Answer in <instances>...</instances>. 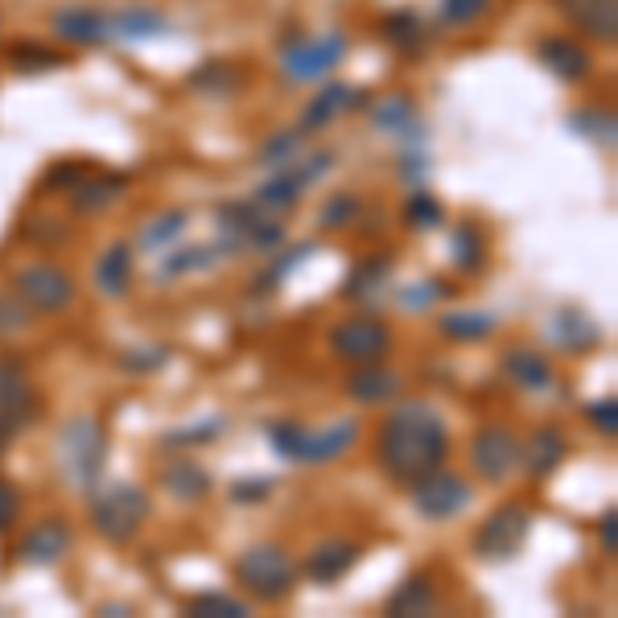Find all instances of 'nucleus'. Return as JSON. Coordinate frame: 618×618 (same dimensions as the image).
<instances>
[{
  "label": "nucleus",
  "mask_w": 618,
  "mask_h": 618,
  "mask_svg": "<svg viewBox=\"0 0 618 618\" xmlns=\"http://www.w3.org/2000/svg\"><path fill=\"white\" fill-rule=\"evenodd\" d=\"M223 256L215 244H194V247H178V252H170L166 260H161V280L170 277H185V273H206V268H215V260Z\"/></svg>",
  "instance_id": "obj_34"
},
{
  "label": "nucleus",
  "mask_w": 618,
  "mask_h": 618,
  "mask_svg": "<svg viewBox=\"0 0 618 618\" xmlns=\"http://www.w3.org/2000/svg\"><path fill=\"white\" fill-rule=\"evenodd\" d=\"M375 462L396 487H413L449 458V429L429 401L396 404L375 429Z\"/></svg>",
  "instance_id": "obj_1"
},
{
  "label": "nucleus",
  "mask_w": 618,
  "mask_h": 618,
  "mask_svg": "<svg viewBox=\"0 0 618 618\" xmlns=\"http://www.w3.org/2000/svg\"><path fill=\"white\" fill-rule=\"evenodd\" d=\"M71 54H62L58 46H46V42H33V38H17L9 46V66L17 75H46V71H58L66 66Z\"/></svg>",
  "instance_id": "obj_28"
},
{
  "label": "nucleus",
  "mask_w": 618,
  "mask_h": 618,
  "mask_svg": "<svg viewBox=\"0 0 618 618\" xmlns=\"http://www.w3.org/2000/svg\"><path fill=\"white\" fill-rule=\"evenodd\" d=\"M355 219H363V199L351 194V190H342V194H330V199H326L318 223H322L326 232H339V227H351Z\"/></svg>",
  "instance_id": "obj_45"
},
{
  "label": "nucleus",
  "mask_w": 618,
  "mask_h": 618,
  "mask_svg": "<svg viewBox=\"0 0 618 618\" xmlns=\"http://www.w3.org/2000/svg\"><path fill=\"white\" fill-rule=\"evenodd\" d=\"M247 247H252V252H260V256L280 252V247H285V223L273 219V215H260L256 219V227H252V235H247Z\"/></svg>",
  "instance_id": "obj_47"
},
{
  "label": "nucleus",
  "mask_w": 618,
  "mask_h": 618,
  "mask_svg": "<svg viewBox=\"0 0 618 618\" xmlns=\"http://www.w3.org/2000/svg\"><path fill=\"white\" fill-rule=\"evenodd\" d=\"M58 470L66 487L92 494L108 470V429L95 417H71L58 429Z\"/></svg>",
  "instance_id": "obj_2"
},
{
  "label": "nucleus",
  "mask_w": 618,
  "mask_h": 618,
  "mask_svg": "<svg viewBox=\"0 0 618 618\" xmlns=\"http://www.w3.org/2000/svg\"><path fill=\"white\" fill-rule=\"evenodd\" d=\"M598 544H603L606 556L618 553V511H606L603 520H598Z\"/></svg>",
  "instance_id": "obj_56"
},
{
  "label": "nucleus",
  "mask_w": 618,
  "mask_h": 618,
  "mask_svg": "<svg viewBox=\"0 0 618 618\" xmlns=\"http://www.w3.org/2000/svg\"><path fill=\"white\" fill-rule=\"evenodd\" d=\"M392 256L387 252H375V256H367V260H359L351 273H347V285H342V297L347 301H363V297L380 294L387 285V277H392Z\"/></svg>",
  "instance_id": "obj_29"
},
{
  "label": "nucleus",
  "mask_w": 618,
  "mask_h": 618,
  "mask_svg": "<svg viewBox=\"0 0 618 618\" xmlns=\"http://www.w3.org/2000/svg\"><path fill=\"white\" fill-rule=\"evenodd\" d=\"M437 330L449 342H482L494 334V318L482 309H449V313H437Z\"/></svg>",
  "instance_id": "obj_31"
},
{
  "label": "nucleus",
  "mask_w": 618,
  "mask_h": 618,
  "mask_svg": "<svg viewBox=\"0 0 618 618\" xmlns=\"http://www.w3.org/2000/svg\"><path fill=\"white\" fill-rule=\"evenodd\" d=\"M528 532H532V508L528 503H503L494 508L479 528H475V556L482 561H511V556L524 548Z\"/></svg>",
  "instance_id": "obj_8"
},
{
  "label": "nucleus",
  "mask_w": 618,
  "mask_h": 618,
  "mask_svg": "<svg viewBox=\"0 0 618 618\" xmlns=\"http://www.w3.org/2000/svg\"><path fill=\"white\" fill-rule=\"evenodd\" d=\"M30 326V309L17 301V294H0V342L13 339V334H21Z\"/></svg>",
  "instance_id": "obj_49"
},
{
  "label": "nucleus",
  "mask_w": 618,
  "mask_h": 618,
  "mask_svg": "<svg viewBox=\"0 0 618 618\" xmlns=\"http://www.w3.org/2000/svg\"><path fill=\"white\" fill-rule=\"evenodd\" d=\"M149 351H153V355H145V351H137V355H124V367L145 375V371H157V367H166V363H170V351H166V347H149Z\"/></svg>",
  "instance_id": "obj_55"
},
{
  "label": "nucleus",
  "mask_w": 618,
  "mask_h": 618,
  "mask_svg": "<svg viewBox=\"0 0 618 618\" xmlns=\"http://www.w3.org/2000/svg\"><path fill=\"white\" fill-rule=\"evenodd\" d=\"M277 491V479H264V475H256V479H239L232 487V499L235 503H260V499H268V494Z\"/></svg>",
  "instance_id": "obj_53"
},
{
  "label": "nucleus",
  "mask_w": 618,
  "mask_h": 618,
  "mask_svg": "<svg viewBox=\"0 0 618 618\" xmlns=\"http://www.w3.org/2000/svg\"><path fill=\"white\" fill-rule=\"evenodd\" d=\"M520 466V437L508 429V425H482L475 437H470V470L479 475L482 482H508Z\"/></svg>",
  "instance_id": "obj_10"
},
{
  "label": "nucleus",
  "mask_w": 618,
  "mask_h": 618,
  "mask_svg": "<svg viewBox=\"0 0 618 618\" xmlns=\"http://www.w3.org/2000/svg\"><path fill=\"white\" fill-rule=\"evenodd\" d=\"M190 87L202 95H235L244 87V71L227 58H211L206 66H199V71L190 75Z\"/></svg>",
  "instance_id": "obj_32"
},
{
  "label": "nucleus",
  "mask_w": 618,
  "mask_h": 618,
  "mask_svg": "<svg viewBox=\"0 0 618 618\" xmlns=\"http://www.w3.org/2000/svg\"><path fill=\"white\" fill-rule=\"evenodd\" d=\"M569 128L573 132H582L589 145L606 149V153L615 149V116H610V111H573Z\"/></svg>",
  "instance_id": "obj_42"
},
{
  "label": "nucleus",
  "mask_w": 618,
  "mask_h": 618,
  "mask_svg": "<svg viewBox=\"0 0 618 618\" xmlns=\"http://www.w3.org/2000/svg\"><path fill=\"white\" fill-rule=\"evenodd\" d=\"M359 553L363 548L355 541H322L309 548V556L301 561V573L313 586H334V582H342L359 565Z\"/></svg>",
  "instance_id": "obj_18"
},
{
  "label": "nucleus",
  "mask_w": 618,
  "mask_h": 618,
  "mask_svg": "<svg viewBox=\"0 0 618 618\" xmlns=\"http://www.w3.org/2000/svg\"><path fill=\"white\" fill-rule=\"evenodd\" d=\"M185 223L190 219L182 211H170V215H157L145 232H140V252H170L173 239L185 232Z\"/></svg>",
  "instance_id": "obj_43"
},
{
  "label": "nucleus",
  "mask_w": 618,
  "mask_h": 618,
  "mask_svg": "<svg viewBox=\"0 0 618 618\" xmlns=\"http://www.w3.org/2000/svg\"><path fill=\"white\" fill-rule=\"evenodd\" d=\"M380 38H384L392 50H417L420 38H425V30H420V17L413 13V9H396V13H387L384 21H380Z\"/></svg>",
  "instance_id": "obj_35"
},
{
  "label": "nucleus",
  "mask_w": 618,
  "mask_h": 618,
  "mask_svg": "<svg viewBox=\"0 0 618 618\" xmlns=\"http://www.w3.org/2000/svg\"><path fill=\"white\" fill-rule=\"evenodd\" d=\"M384 610L387 615H408V618L433 615V610H437V582H433L425 569L408 573L401 586L387 594Z\"/></svg>",
  "instance_id": "obj_24"
},
{
  "label": "nucleus",
  "mask_w": 618,
  "mask_h": 618,
  "mask_svg": "<svg viewBox=\"0 0 618 618\" xmlns=\"http://www.w3.org/2000/svg\"><path fill=\"white\" fill-rule=\"evenodd\" d=\"M124 194H128V178L124 173H83L78 185L71 190V211L75 215H104Z\"/></svg>",
  "instance_id": "obj_22"
},
{
  "label": "nucleus",
  "mask_w": 618,
  "mask_h": 618,
  "mask_svg": "<svg viewBox=\"0 0 618 618\" xmlns=\"http://www.w3.org/2000/svg\"><path fill=\"white\" fill-rule=\"evenodd\" d=\"M71 544H75L71 524H66L62 515H46V520H38L33 528L21 532V541H17V561H25L33 569H50V565H58L62 556L71 553Z\"/></svg>",
  "instance_id": "obj_13"
},
{
  "label": "nucleus",
  "mask_w": 618,
  "mask_h": 618,
  "mask_svg": "<svg viewBox=\"0 0 618 618\" xmlns=\"http://www.w3.org/2000/svg\"><path fill=\"white\" fill-rule=\"evenodd\" d=\"M351 38L347 33H322V38H301L297 46H285L280 66L294 83H313V78L330 75L342 58H347Z\"/></svg>",
  "instance_id": "obj_11"
},
{
  "label": "nucleus",
  "mask_w": 618,
  "mask_h": 618,
  "mask_svg": "<svg viewBox=\"0 0 618 618\" xmlns=\"http://www.w3.org/2000/svg\"><path fill=\"white\" fill-rule=\"evenodd\" d=\"M256 219L260 211L252 206V202H223L215 211V223H219V252L223 256H235V252H244L247 247V235L256 227Z\"/></svg>",
  "instance_id": "obj_26"
},
{
  "label": "nucleus",
  "mask_w": 618,
  "mask_h": 618,
  "mask_svg": "<svg viewBox=\"0 0 618 618\" xmlns=\"http://www.w3.org/2000/svg\"><path fill=\"white\" fill-rule=\"evenodd\" d=\"M553 330H556V339L569 347L573 355H586L589 347L598 342V326L589 322V318H582V313H556Z\"/></svg>",
  "instance_id": "obj_41"
},
{
  "label": "nucleus",
  "mask_w": 618,
  "mask_h": 618,
  "mask_svg": "<svg viewBox=\"0 0 618 618\" xmlns=\"http://www.w3.org/2000/svg\"><path fill=\"white\" fill-rule=\"evenodd\" d=\"M404 223L413 227V232H437L441 223H446V206H441V199L437 194H429V190H417V194H408V202H404Z\"/></svg>",
  "instance_id": "obj_37"
},
{
  "label": "nucleus",
  "mask_w": 618,
  "mask_h": 618,
  "mask_svg": "<svg viewBox=\"0 0 618 618\" xmlns=\"http://www.w3.org/2000/svg\"><path fill=\"white\" fill-rule=\"evenodd\" d=\"M569 458V437L561 425H536L528 433V441H520V462L536 482L553 479L556 470Z\"/></svg>",
  "instance_id": "obj_14"
},
{
  "label": "nucleus",
  "mask_w": 618,
  "mask_h": 618,
  "mask_svg": "<svg viewBox=\"0 0 618 618\" xmlns=\"http://www.w3.org/2000/svg\"><path fill=\"white\" fill-rule=\"evenodd\" d=\"M232 577L256 603H285L297 589V561L280 544H247L232 561Z\"/></svg>",
  "instance_id": "obj_3"
},
{
  "label": "nucleus",
  "mask_w": 618,
  "mask_h": 618,
  "mask_svg": "<svg viewBox=\"0 0 618 618\" xmlns=\"http://www.w3.org/2000/svg\"><path fill=\"white\" fill-rule=\"evenodd\" d=\"M83 173H87L83 161H54V166L42 173V190H46V194H71Z\"/></svg>",
  "instance_id": "obj_48"
},
{
  "label": "nucleus",
  "mask_w": 618,
  "mask_h": 618,
  "mask_svg": "<svg viewBox=\"0 0 618 618\" xmlns=\"http://www.w3.org/2000/svg\"><path fill=\"white\" fill-rule=\"evenodd\" d=\"M536 58H541L544 71H553L561 83H586L589 71H594V54H589L577 38H569V33H548V38H541L536 42Z\"/></svg>",
  "instance_id": "obj_15"
},
{
  "label": "nucleus",
  "mask_w": 618,
  "mask_h": 618,
  "mask_svg": "<svg viewBox=\"0 0 618 618\" xmlns=\"http://www.w3.org/2000/svg\"><path fill=\"white\" fill-rule=\"evenodd\" d=\"M21 520V491L13 479H0V536Z\"/></svg>",
  "instance_id": "obj_51"
},
{
  "label": "nucleus",
  "mask_w": 618,
  "mask_h": 618,
  "mask_svg": "<svg viewBox=\"0 0 618 618\" xmlns=\"http://www.w3.org/2000/svg\"><path fill=\"white\" fill-rule=\"evenodd\" d=\"M306 153V137L297 132V128H285V132H277V137H268L260 145V166H294L297 157Z\"/></svg>",
  "instance_id": "obj_44"
},
{
  "label": "nucleus",
  "mask_w": 618,
  "mask_h": 618,
  "mask_svg": "<svg viewBox=\"0 0 618 618\" xmlns=\"http://www.w3.org/2000/svg\"><path fill=\"white\" fill-rule=\"evenodd\" d=\"M449 252H454V264H458L462 273H479L482 264H487V235H482V227L462 223V227L454 232V239H449Z\"/></svg>",
  "instance_id": "obj_36"
},
{
  "label": "nucleus",
  "mask_w": 618,
  "mask_h": 618,
  "mask_svg": "<svg viewBox=\"0 0 618 618\" xmlns=\"http://www.w3.org/2000/svg\"><path fill=\"white\" fill-rule=\"evenodd\" d=\"M359 104V92L351 87V83H326V87H318L313 92V99H309L306 108H301V116H297V132L301 137H318V132H326L330 124L339 120L347 108H355Z\"/></svg>",
  "instance_id": "obj_16"
},
{
  "label": "nucleus",
  "mask_w": 618,
  "mask_h": 618,
  "mask_svg": "<svg viewBox=\"0 0 618 618\" xmlns=\"http://www.w3.org/2000/svg\"><path fill=\"white\" fill-rule=\"evenodd\" d=\"M161 487H166L178 503H199V499L211 494L215 479H211V470L202 462H194V458H178L173 466L161 470Z\"/></svg>",
  "instance_id": "obj_25"
},
{
  "label": "nucleus",
  "mask_w": 618,
  "mask_h": 618,
  "mask_svg": "<svg viewBox=\"0 0 618 618\" xmlns=\"http://www.w3.org/2000/svg\"><path fill=\"white\" fill-rule=\"evenodd\" d=\"M359 441V420L355 417H342L326 429H306V449H301V462L306 466H322L342 458L347 449H355Z\"/></svg>",
  "instance_id": "obj_23"
},
{
  "label": "nucleus",
  "mask_w": 618,
  "mask_h": 618,
  "mask_svg": "<svg viewBox=\"0 0 618 618\" xmlns=\"http://www.w3.org/2000/svg\"><path fill=\"white\" fill-rule=\"evenodd\" d=\"M111 33H120V38H166L170 17L157 13V9H124V13H111Z\"/></svg>",
  "instance_id": "obj_33"
},
{
  "label": "nucleus",
  "mask_w": 618,
  "mask_h": 618,
  "mask_svg": "<svg viewBox=\"0 0 618 618\" xmlns=\"http://www.w3.org/2000/svg\"><path fill=\"white\" fill-rule=\"evenodd\" d=\"M408 494H413V508H417L425 520H454V515L470 508V499H475L470 482H466L462 475H449L446 466L425 475L420 482H413Z\"/></svg>",
  "instance_id": "obj_12"
},
{
  "label": "nucleus",
  "mask_w": 618,
  "mask_h": 618,
  "mask_svg": "<svg viewBox=\"0 0 618 618\" xmlns=\"http://www.w3.org/2000/svg\"><path fill=\"white\" fill-rule=\"evenodd\" d=\"M92 524L108 544H132L149 520V494L137 482H99L92 494Z\"/></svg>",
  "instance_id": "obj_4"
},
{
  "label": "nucleus",
  "mask_w": 618,
  "mask_h": 618,
  "mask_svg": "<svg viewBox=\"0 0 618 618\" xmlns=\"http://www.w3.org/2000/svg\"><path fill=\"white\" fill-rule=\"evenodd\" d=\"M95 289L104 297H124L132 289V247L111 244L99 260H95Z\"/></svg>",
  "instance_id": "obj_27"
},
{
  "label": "nucleus",
  "mask_w": 618,
  "mask_h": 618,
  "mask_svg": "<svg viewBox=\"0 0 618 618\" xmlns=\"http://www.w3.org/2000/svg\"><path fill=\"white\" fill-rule=\"evenodd\" d=\"M264 437H268V446L277 449V458L301 462V449H306V425H301V420H294V417L268 420V425H264Z\"/></svg>",
  "instance_id": "obj_38"
},
{
  "label": "nucleus",
  "mask_w": 618,
  "mask_h": 618,
  "mask_svg": "<svg viewBox=\"0 0 618 618\" xmlns=\"http://www.w3.org/2000/svg\"><path fill=\"white\" fill-rule=\"evenodd\" d=\"M38 417H42V396L33 387L25 359L4 351L0 355V429L13 441L17 433H25Z\"/></svg>",
  "instance_id": "obj_6"
},
{
  "label": "nucleus",
  "mask_w": 618,
  "mask_h": 618,
  "mask_svg": "<svg viewBox=\"0 0 618 618\" xmlns=\"http://www.w3.org/2000/svg\"><path fill=\"white\" fill-rule=\"evenodd\" d=\"M13 294L30 313L50 318V313L71 309V301H75V277L62 264L38 260V264H25L13 277Z\"/></svg>",
  "instance_id": "obj_5"
},
{
  "label": "nucleus",
  "mask_w": 618,
  "mask_h": 618,
  "mask_svg": "<svg viewBox=\"0 0 618 618\" xmlns=\"http://www.w3.org/2000/svg\"><path fill=\"white\" fill-rule=\"evenodd\" d=\"M219 429H223V420H202V425H190V429H178L166 437V446H194V441H211V437H219Z\"/></svg>",
  "instance_id": "obj_54"
},
{
  "label": "nucleus",
  "mask_w": 618,
  "mask_h": 618,
  "mask_svg": "<svg viewBox=\"0 0 618 618\" xmlns=\"http://www.w3.org/2000/svg\"><path fill=\"white\" fill-rule=\"evenodd\" d=\"M185 615L194 618H247L252 615V606L244 598H232V594H194L190 603H185Z\"/></svg>",
  "instance_id": "obj_40"
},
{
  "label": "nucleus",
  "mask_w": 618,
  "mask_h": 618,
  "mask_svg": "<svg viewBox=\"0 0 618 618\" xmlns=\"http://www.w3.org/2000/svg\"><path fill=\"white\" fill-rule=\"evenodd\" d=\"M4 449H9V433L0 429V458H4Z\"/></svg>",
  "instance_id": "obj_57"
},
{
  "label": "nucleus",
  "mask_w": 618,
  "mask_h": 618,
  "mask_svg": "<svg viewBox=\"0 0 618 618\" xmlns=\"http://www.w3.org/2000/svg\"><path fill=\"white\" fill-rule=\"evenodd\" d=\"M273 256H277V264H268L260 277H256V289H252V294H260V297L277 294L280 280L289 277L297 264H306L309 256H313V244H297V247H289V252H273Z\"/></svg>",
  "instance_id": "obj_39"
},
{
  "label": "nucleus",
  "mask_w": 618,
  "mask_h": 618,
  "mask_svg": "<svg viewBox=\"0 0 618 618\" xmlns=\"http://www.w3.org/2000/svg\"><path fill=\"white\" fill-rule=\"evenodd\" d=\"M586 417H589V425H594L598 433L615 437V433H618V401H615V396H606V401H594L586 408Z\"/></svg>",
  "instance_id": "obj_52"
},
{
  "label": "nucleus",
  "mask_w": 618,
  "mask_h": 618,
  "mask_svg": "<svg viewBox=\"0 0 618 618\" xmlns=\"http://www.w3.org/2000/svg\"><path fill=\"white\" fill-rule=\"evenodd\" d=\"M371 124L387 137H408V132H420V111L408 95H387L371 108Z\"/></svg>",
  "instance_id": "obj_30"
},
{
  "label": "nucleus",
  "mask_w": 618,
  "mask_h": 618,
  "mask_svg": "<svg viewBox=\"0 0 618 618\" xmlns=\"http://www.w3.org/2000/svg\"><path fill=\"white\" fill-rule=\"evenodd\" d=\"M553 4L573 30L594 38V42L610 46L618 38V0H553Z\"/></svg>",
  "instance_id": "obj_17"
},
{
  "label": "nucleus",
  "mask_w": 618,
  "mask_h": 618,
  "mask_svg": "<svg viewBox=\"0 0 618 618\" xmlns=\"http://www.w3.org/2000/svg\"><path fill=\"white\" fill-rule=\"evenodd\" d=\"M404 380L384 363H359L351 375H347V396L363 408H380V404H392L401 396Z\"/></svg>",
  "instance_id": "obj_20"
},
{
  "label": "nucleus",
  "mask_w": 618,
  "mask_h": 618,
  "mask_svg": "<svg viewBox=\"0 0 618 618\" xmlns=\"http://www.w3.org/2000/svg\"><path fill=\"white\" fill-rule=\"evenodd\" d=\"M441 297H449L446 280H417L413 289H404V294H401V306L425 309V306H433V301H441Z\"/></svg>",
  "instance_id": "obj_50"
},
{
  "label": "nucleus",
  "mask_w": 618,
  "mask_h": 618,
  "mask_svg": "<svg viewBox=\"0 0 618 618\" xmlns=\"http://www.w3.org/2000/svg\"><path fill=\"white\" fill-rule=\"evenodd\" d=\"M330 170H334V153H306V161H294V166H285L280 173H273V178L256 190V202H260L268 215L294 211L297 202L306 199L309 185Z\"/></svg>",
  "instance_id": "obj_9"
},
{
  "label": "nucleus",
  "mask_w": 618,
  "mask_h": 618,
  "mask_svg": "<svg viewBox=\"0 0 618 618\" xmlns=\"http://www.w3.org/2000/svg\"><path fill=\"white\" fill-rule=\"evenodd\" d=\"M392 326L384 318H375V313H351V318H342L334 330H330V351L334 359L342 363H384V355L392 351Z\"/></svg>",
  "instance_id": "obj_7"
},
{
  "label": "nucleus",
  "mask_w": 618,
  "mask_h": 618,
  "mask_svg": "<svg viewBox=\"0 0 618 618\" xmlns=\"http://www.w3.org/2000/svg\"><path fill=\"white\" fill-rule=\"evenodd\" d=\"M487 9H491V0H441L437 13H441V25H449V30H466V25L482 21Z\"/></svg>",
  "instance_id": "obj_46"
},
{
  "label": "nucleus",
  "mask_w": 618,
  "mask_h": 618,
  "mask_svg": "<svg viewBox=\"0 0 618 618\" xmlns=\"http://www.w3.org/2000/svg\"><path fill=\"white\" fill-rule=\"evenodd\" d=\"M54 33L71 46H99L111 38V13L92 4H66L54 13Z\"/></svg>",
  "instance_id": "obj_19"
},
{
  "label": "nucleus",
  "mask_w": 618,
  "mask_h": 618,
  "mask_svg": "<svg viewBox=\"0 0 618 618\" xmlns=\"http://www.w3.org/2000/svg\"><path fill=\"white\" fill-rule=\"evenodd\" d=\"M503 375L524 392H548L556 384L553 359L536 351V347H508L503 351Z\"/></svg>",
  "instance_id": "obj_21"
}]
</instances>
